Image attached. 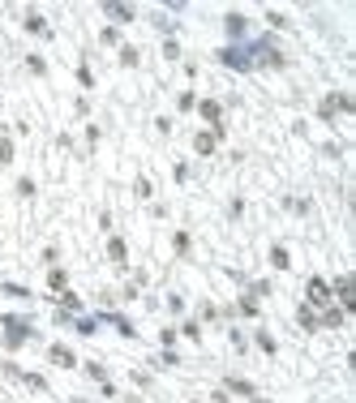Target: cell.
Masks as SVG:
<instances>
[{"label":"cell","mask_w":356,"mask_h":403,"mask_svg":"<svg viewBox=\"0 0 356 403\" xmlns=\"http://www.w3.org/2000/svg\"><path fill=\"white\" fill-rule=\"evenodd\" d=\"M309 300L313 305H326V300H331V287H326L322 279H309Z\"/></svg>","instance_id":"1"},{"label":"cell","mask_w":356,"mask_h":403,"mask_svg":"<svg viewBox=\"0 0 356 403\" xmlns=\"http://www.w3.org/2000/svg\"><path fill=\"white\" fill-rule=\"evenodd\" d=\"M52 361H56V365H65V369H73V352H65V348H52Z\"/></svg>","instance_id":"2"},{"label":"cell","mask_w":356,"mask_h":403,"mask_svg":"<svg viewBox=\"0 0 356 403\" xmlns=\"http://www.w3.org/2000/svg\"><path fill=\"white\" fill-rule=\"evenodd\" d=\"M193 146H197V150H202V155H210V150H215V133H202V138H197V142H193Z\"/></svg>","instance_id":"3"},{"label":"cell","mask_w":356,"mask_h":403,"mask_svg":"<svg viewBox=\"0 0 356 403\" xmlns=\"http://www.w3.org/2000/svg\"><path fill=\"white\" fill-rule=\"evenodd\" d=\"M26 30H34V34H43V30H47V21H43V17H26Z\"/></svg>","instance_id":"4"},{"label":"cell","mask_w":356,"mask_h":403,"mask_svg":"<svg viewBox=\"0 0 356 403\" xmlns=\"http://www.w3.org/2000/svg\"><path fill=\"white\" fill-rule=\"evenodd\" d=\"M270 262L279 266V270H288V253H283V249H270Z\"/></svg>","instance_id":"5"},{"label":"cell","mask_w":356,"mask_h":403,"mask_svg":"<svg viewBox=\"0 0 356 403\" xmlns=\"http://www.w3.org/2000/svg\"><path fill=\"white\" fill-rule=\"evenodd\" d=\"M202 112H206V120H219V103H210V99L202 103Z\"/></svg>","instance_id":"6"}]
</instances>
